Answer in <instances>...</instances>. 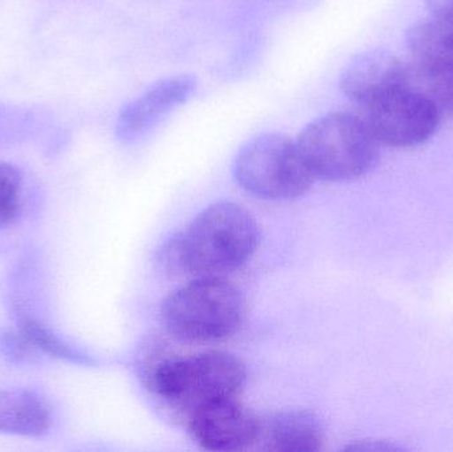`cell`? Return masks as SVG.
<instances>
[{
	"label": "cell",
	"mask_w": 453,
	"mask_h": 452,
	"mask_svg": "<svg viewBox=\"0 0 453 452\" xmlns=\"http://www.w3.org/2000/svg\"><path fill=\"white\" fill-rule=\"evenodd\" d=\"M410 52L419 61L453 66V23L431 16L417 21L406 34Z\"/></svg>",
	"instance_id": "cell-12"
},
{
	"label": "cell",
	"mask_w": 453,
	"mask_h": 452,
	"mask_svg": "<svg viewBox=\"0 0 453 452\" xmlns=\"http://www.w3.org/2000/svg\"><path fill=\"white\" fill-rule=\"evenodd\" d=\"M37 117L29 109L0 105V148L20 142L36 129Z\"/></svg>",
	"instance_id": "cell-16"
},
{
	"label": "cell",
	"mask_w": 453,
	"mask_h": 452,
	"mask_svg": "<svg viewBox=\"0 0 453 452\" xmlns=\"http://www.w3.org/2000/svg\"><path fill=\"white\" fill-rule=\"evenodd\" d=\"M258 239L257 222L245 207L220 202L203 210L175 239L170 262L196 278H225L252 257Z\"/></svg>",
	"instance_id": "cell-1"
},
{
	"label": "cell",
	"mask_w": 453,
	"mask_h": 452,
	"mask_svg": "<svg viewBox=\"0 0 453 452\" xmlns=\"http://www.w3.org/2000/svg\"><path fill=\"white\" fill-rule=\"evenodd\" d=\"M234 175L247 193L265 201L300 198L314 180L296 141L279 133L245 143L234 158Z\"/></svg>",
	"instance_id": "cell-5"
},
{
	"label": "cell",
	"mask_w": 453,
	"mask_h": 452,
	"mask_svg": "<svg viewBox=\"0 0 453 452\" xmlns=\"http://www.w3.org/2000/svg\"><path fill=\"white\" fill-rule=\"evenodd\" d=\"M39 350L26 339L19 329L0 333V353L12 364H24L36 357Z\"/></svg>",
	"instance_id": "cell-17"
},
{
	"label": "cell",
	"mask_w": 453,
	"mask_h": 452,
	"mask_svg": "<svg viewBox=\"0 0 453 452\" xmlns=\"http://www.w3.org/2000/svg\"><path fill=\"white\" fill-rule=\"evenodd\" d=\"M245 318V300L222 276L196 278L166 297L162 324L175 339L214 342L236 333Z\"/></svg>",
	"instance_id": "cell-2"
},
{
	"label": "cell",
	"mask_w": 453,
	"mask_h": 452,
	"mask_svg": "<svg viewBox=\"0 0 453 452\" xmlns=\"http://www.w3.org/2000/svg\"><path fill=\"white\" fill-rule=\"evenodd\" d=\"M23 174L11 164H0V228L18 220L21 211Z\"/></svg>",
	"instance_id": "cell-15"
},
{
	"label": "cell",
	"mask_w": 453,
	"mask_h": 452,
	"mask_svg": "<svg viewBox=\"0 0 453 452\" xmlns=\"http://www.w3.org/2000/svg\"><path fill=\"white\" fill-rule=\"evenodd\" d=\"M407 85V65L383 50L362 53L346 66L341 77L343 95L365 109Z\"/></svg>",
	"instance_id": "cell-8"
},
{
	"label": "cell",
	"mask_w": 453,
	"mask_h": 452,
	"mask_svg": "<svg viewBox=\"0 0 453 452\" xmlns=\"http://www.w3.org/2000/svg\"><path fill=\"white\" fill-rule=\"evenodd\" d=\"M196 89V79L186 74L156 82L122 109L117 119V134L124 141L142 137L178 106L188 103Z\"/></svg>",
	"instance_id": "cell-9"
},
{
	"label": "cell",
	"mask_w": 453,
	"mask_h": 452,
	"mask_svg": "<svg viewBox=\"0 0 453 452\" xmlns=\"http://www.w3.org/2000/svg\"><path fill=\"white\" fill-rule=\"evenodd\" d=\"M367 126L378 143L391 148H412L430 140L441 113L417 90L406 87L366 108Z\"/></svg>",
	"instance_id": "cell-6"
},
{
	"label": "cell",
	"mask_w": 453,
	"mask_h": 452,
	"mask_svg": "<svg viewBox=\"0 0 453 452\" xmlns=\"http://www.w3.org/2000/svg\"><path fill=\"white\" fill-rule=\"evenodd\" d=\"M407 68V87L428 98L441 114L453 116V66L417 60Z\"/></svg>",
	"instance_id": "cell-13"
},
{
	"label": "cell",
	"mask_w": 453,
	"mask_h": 452,
	"mask_svg": "<svg viewBox=\"0 0 453 452\" xmlns=\"http://www.w3.org/2000/svg\"><path fill=\"white\" fill-rule=\"evenodd\" d=\"M149 382L161 400L188 416L207 403L239 398L247 371L236 356L204 352L159 361L151 369Z\"/></svg>",
	"instance_id": "cell-3"
},
{
	"label": "cell",
	"mask_w": 453,
	"mask_h": 452,
	"mask_svg": "<svg viewBox=\"0 0 453 452\" xmlns=\"http://www.w3.org/2000/svg\"><path fill=\"white\" fill-rule=\"evenodd\" d=\"M18 329L39 352L77 365H93L95 361L69 344L44 324L28 316L19 315Z\"/></svg>",
	"instance_id": "cell-14"
},
{
	"label": "cell",
	"mask_w": 453,
	"mask_h": 452,
	"mask_svg": "<svg viewBox=\"0 0 453 452\" xmlns=\"http://www.w3.org/2000/svg\"><path fill=\"white\" fill-rule=\"evenodd\" d=\"M325 435L311 411L284 410L260 419L255 445L266 451L316 452L324 448Z\"/></svg>",
	"instance_id": "cell-10"
},
{
	"label": "cell",
	"mask_w": 453,
	"mask_h": 452,
	"mask_svg": "<svg viewBox=\"0 0 453 452\" xmlns=\"http://www.w3.org/2000/svg\"><path fill=\"white\" fill-rule=\"evenodd\" d=\"M426 4L434 16L453 23V0H426Z\"/></svg>",
	"instance_id": "cell-18"
},
{
	"label": "cell",
	"mask_w": 453,
	"mask_h": 452,
	"mask_svg": "<svg viewBox=\"0 0 453 452\" xmlns=\"http://www.w3.org/2000/svg\"><path fill=\"white\" fill-rule=\"evenodd\" d=\"M298 150L314 180L342 182L366 174L378 158V141L365 119L335 111L309 122Z\"/></svg>",
	"instance_id": "cell-4"
},
{
	"label": "cell",
	"mask_w": 453,
	"mask_h": 452,
	"mask_svg": "<svg viewBox=\"0 0 453 452\" xmlns=\"http://www.w3.org/2000/svg\"><path fill=\"white\" fill-rule=\"evenodd\" d=\"M50 427L52 413L42 395L31 390H0V434L40 438Z\"/></svg>",
	"instance_id": "cell-11"
},
{
	"label": "cell",
	"mask_w": 453,
	"mask_h": 452,
	"mask_svg": "<svg viewBox=\"0 0 453 452\" xmlns=\"http://www.w3.org/2000/svg\"><path fill=\"white\" fill-rule=\"evenodd\" d=\"M188 418L194 441L210 451L244 450L255 445L260 430V418L239 398L207 403Z\"/></svg>",
	"instance_id": "cell-7"
}]
</instances>
